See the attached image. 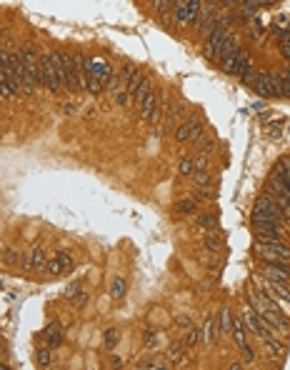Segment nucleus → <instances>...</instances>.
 <instances>
[{
  "mask_svg": "<svg viewBox=\"0 0 290 370\" xmlns=\"http://www.w3.org/2000/svg\"><path fill=\"white\" fill-rule=\"evenodd\" d=\"M250 305L253 310L258 313L268 325H270L275 333H285L288 330V320L283 318V313L275 308V303H273V298H268L265 293H253L250 295Z\"/></svg>",
  "mask_w": 290,
  "mask_h": 370,
  "instance_id": "1",
  "label": "nucleus"
},
{
  "mask_svg": "<svg viewBox=\"0 0 290 370\" xmlns=\"http://www.w3.org/2000/svg\"><path fill=\"white\" fill-rule=\"evenodd\" d=\"M255 255L258 258H263L265 263H270V265H278V263H290V248L283 243V240H278V243H258L255 245Z\"/></svg>",
  "mask_w": 290,
  "mask_h": 370,
  "instance_id": "2",
  "label": "nucleus"
},
{
  "mask_svg": "<svg viewBox=\"0 0 290 370\" xmlns=\"http://www.w3.org/2000/svg\"><path fill=\"white\" fill-rule=\"evenodd\" d=\"M40 85L48 88L50 93H60L63 90V83H60L58 73H55V65L50 60V53H43L40 55Z\"/></svg>",
  "mask_w": 290,
  "mask_h": 370,
  "instance_id": "3",
  "label": "nucleus"
},
{
  "mask_svg": "<svg viewBox=\"0 0 290 370\" xmlns=\"http://www.w3.org/2000/svg\"><path fill=\"white\" fill-rule=\"evenodd\" d=\"M283 220H285V218L270 213V210H265V208H260V205H255V210H253V225H255V230H263V228H280Z\"/></svg>",
  "mask_w": 290,
  "mask_h": 370,
  "instance_id": "4",
  "label": "nucleus"
},
{
  "mask_svg": "<svg viewBox=\"0 0 290 370\" xmlns=\"http://www.w3.org/2000/svg\"><path fill=\"white\" fill-rule=\"evenodd\" d=\"M255 283H258L260 293H265L268 298H275V300L285 303L290 308V290L285 288V283H273V280H255Z\"/></svg>",
  "mask_w": 290,
  "mask_h": 370,
  "instance_id": "5",
  "label": "nucleus"
},
{
  "mask_svg": "<svg viewBox=\"0 0 290 370\" xmlns=\"http://www.w3.org/2000/svg\"><path fill=\"white\" fill-rule=\"evenodd\" d=\"M140 118L145 123H158L160 120V100H158L155 93H150V95H145L140 100Z\"/></svg>",
  "mask_w": 290,
  "mask_h": 370,
  "instance_id": "6",
  "label": "nucleus"
},
{
  "mask_svg": "<svg viewBox=\"0 0 290 370\" xmlns=\"http://www.w3.org/2000/svg\"><path fill=\"white\" fill-rule=\"evenodd\" d=\"M263 275L268 278V280H273V283H288L290 280V265L288 263H278V265H265L263 268Z\"/></svg>",
  "mask_w": 290,
  "mask_h": 370,
  "instance_id": "7",
  "label": "nucleus"
},
{
  "mask_svg": "<svg viewBox=\"0 0 290 370\" xmlns=\"http://www.w3.org/2000/svg\"><path fill=\"white\" fill-rule=\"evenodd\" d=\"M70 268H73V260H70V255H65V253H58L53 260L45 263V270L50 275H60V273H65V270H70Z\"/></svg>",
  "mask_w": 290,
  "mask_h": 370,
  "instance_id": "8",
  "label": "nucleus"
},
{
  "mask_svg": "<svg viewBox=\"0 0 290 370\" xmlns=\"http://www.w3.org/2000/svg\"><path fill=\"white\" fill-rule=\"evenodd\" d=\"M198 133H203V128H200V123L198 120H193V123H183V125H178L175 128V140L178 143H185V140H193Z\"/></svg>",
  "mask_w": 290,
  "mask_h": 370,
  "instance_id": "9",
  "label": "nucleus"
},
{
  "mask_svg": "<svg viewBox=\"0 0 290 370\" xmlns=\"http://www.w3.org/2000/svg\"><path fill=\"white\" fill-rule=\"evenodd\" d=\"M90 73L93 75H98V78H103L105 83L110 80V75H113V68H110V63L103 58H90ZM108 88V85H105Z\"/></svg>",
  "mask_w": 290,
  "mask_h": 370,
  "instance_id": "10",
  "label": "nucleus"
},
{
  "mask_svg": "<svg viewBox=\"0 0 290 370\" xmlns=\"http://www.w3.org/2000/svg\"><path fill=\"white\" fill-rule=\"evenodd\" d=\"M255 205H260V208H265V210H270V213L280 215V218H285V205H283L280 200H275L273 195H260Z\"/></svg>",
  "mask_w": 290,
  "mask_h": 370,
  "instance_id": "11",
  "label": "nucleus"
},
{
  "mask_svg": "<svg viewBox=\"0 0 290 370\" xmlns=\"http://www.w3.org/2000/svg\"><path fill=\"white\" fill-rule=\"evenodd\" d=\"M153 8L158 13V18L163 20L165 25H170V13L175 8V0H153Z\"/></svg>",
  "mask_w": 290,
  "mask_h": 370,
  "instance_id": "12",
  "label": "nucleus"
},
{
  "mask_svg": "<svg viewBox=\"0 0 290 370\" xmlns=\"http://www.w3.org/2000/svg\"><path fill=\"white\" fill-rule=\"evenodd\" d=\"M215 325H218V335H228V333H233V315H230L228 308H223V310L218 313Z\"/></svg>",
  "mask_w": 290,
  "mask_h": 370,
  "instance_id": "13",
  "label": "nucleus"
},
{
  "mask_svg": "<svg viewBox=\"0 0 290 370\" xmlns=\"http://www.w3.org/2000/svg\"><path fill=\"white\" fill-rule=\"evenodd\" d=\"M233 340H235V345H238L240 350L248 348V333H245L243 320H233Z\"/></svg>",
  "mask_w": 290,
  "mask_h": 370,
  "instance_id": "14",
  "label": "nucleus"
},
{
  "mask_svg": "<svg viewBox=\"0 0 290 370\" xmlns=\"http://www.w3.org/2000/svg\"><path fill=\"white\" fill-rule=\"evenodd\" d=\"M105 85H108V83H105L103 78H98V75H93V73L83 80V88H85L88 93H93V95H100V93L105 90Z\"/></svg>",
  "mask_w": 290,
  "mask_h": 370,
  "instance_id": "15",
  "label": "nucleus"
},
{
  "mask_svg": "<svg viewBox=\"0 0 290 370\" xmlns=\"http://www.w3.org/2000/svg\"><path fill=\"white\" fill-rule=\"evenodd\" d=\"M45 263H48V260H45V253H43L40 248H35L33 253L25 258V268H28V270H40V268H45Z\"/></svg>",
  "mask_w": 290,
  "mask_h": 370,
  "instance_id": "16",
  "label": "nucleus"
},
{
  "mask_svg": "<svg viewBox=\"0 0 290 370\" xmlns=\"http://www.w3.org/2000/svg\"><path fill=\"white\" fill-rule=\"evenodd\" d=\"M200 338H203L208 345L218 340V325H215L213 318H205V323H203V328H200Z\"/></svg>",
  "mask_w": 290,
  "mask_h": 370,
  "instance_id": "17",
  "label": "nucleus"
},
{
  "mask_svg": "<svg viewBox=\"0 0 290 370\" xmlns=\"http://www.w3.org/2000/svg\"><path fill=\"white\" fill-rule=\"evenodd\" d=\"M45 343H48V348H58L60 343H63V335H60L58 323H50V325L45 328Z\"/></svg>",
  "mask_w": 290,
  "mask_h": 370,
  "instance_id": "18",
  "label": "nucleus"
},
{
  "mask_svg": "<svg viewBox=\"0 0 290 370\" xmlns=\"http://www.w3.org/2000/svg\"><path fill=\"white\" fill-rule=\"evenodd\" d=\"M250 85L255 88V93H258V95H273L270 78H268V75H255Z\"/></svg>",
  "mask_w": 290,
  "mask_h": 370,
  "instance_id": "19",
  "label": "nucleus"
},
{
  "mask_svg": "<svg viewBox=\"0 0 290 370\" xmlns=\"http://www.w3.org/2000/svg\"><path fill=\"white\" fill-rule=\"evenodd\" d=\"M150 93H153V85H150V80H148L145 75H143V78H140V83H138L136 93H133V98H136L138 103H140L143 98H145V95H150Z\"/></svg>",
  "mask_w": 290,
  "mask_h": 370,
  "instance_id": "20",
  "label": "nucleus"
},
{
  "mask_svg": "<svg viewBox=\"0 0 290 370\" xmlns=\"http://www.w3.org/2000/svg\"><path fill=\"white\" fill-rule=\"evenodd\" d=\"M178 173L183 178L193 176L195 173V158H180V165H178Z\"/></svg>",
  "mask_w": 290,
  "mask_h": 370,
  "instance_id": "21",
  "label": "nucleus"
},
{
  "mask_svg": "<svg viewBox=\"0 0 290 370\" xmlns=\"http://www.w3.org/2000/svg\"><path fill=\"white\" fill-rule=\"evenodd\" d=\"M198 225H200V228H205V230H213L215 225H218V215H215V213L198 215Z\"/></svg>",
  "mask_w": 290,
  "mask_h": 370,
  "instance_id": "22",
  "label": "nucleus"
},
{
  "mask_svg": "<svg viewBox=\"0 0 290 370\" xmlns=\"http://www.w3.org/2000/svg\"><path fill=\"white\" fill-rule=\"evenodd\" d=\"M190 143H193V145H195V148H198V150H203V153L213 148V140H210V138H205V135H203V133H198V135H195L193 140H190Z\"/></svg>",
  "mask_w": 290,
  "mask_h": 370,
  "instance_id": "23",
  "label": "nucleus"
},
{
  "mask_svg": "<svg viewBox=\"0 0 290 370\" xmlns=\"http://www.w3.org/2000/svg\"><path fill=\"white\" fill-rule=\"evenodd\" d=\"M138 73H140V70H138L136 65H130V63H128V65H123V68H120V80L128 85V80H133Z\"/></svg>",
  "mask_w": 290,
  "mask_h": 370,
  "instance_id": "24",
  "label": "nucleus"
},
{
  "mask_svg": "<svg viewBox=\"0 0 290 370\" xmlns=\"http://www.w3.org/2000/svg\"><path fill=\"white\" fill-rule=\"evenodd\" d=\"M195 210V200H180L175 205V215H188Z\"/></svg>",
  "mask_w": 290,
  "mask_h": 370,
  "instance_id": "25",
  "label": "nucleus"
},
{
  "mask_svg": "<svg viewBox=\"0 0 290 370\" xmlns=\"http://www.w3.org/2000/svg\"><path fill=\"white\" fill-rule=\"evenodd\" d=\"M200 343V330H195V328H188V335H185V340H183V345L185 348H193Z\"/></svg>",
  "mask_w": 290,
  "mask_h": 370,
  "instance_id": "26",
  "label": "nucleus"
},
{
  "mask_svg": "<svg viewBox=\"0 0 290 370\" xmlns=\"http://www.w3.org/2000/svg\"><path fill=\"white\" fill-rule=\"evenodd\" d=\"M193 176H195V185H198V188H205V190L210 188V176H208L205 170H195Z\"/></svg>",
  "mask_w": 290,
  "mask_h": 370,
  "instance_id": "27",
  "label": "nucleus"
},
{
  "mask_svg": "<svg viewBox=\"0 0 290 370\" xmlns=\"http://www.w3.org/2000/svg\"><path fill=\"white\" fill-rule=\"evenodd\" d=\"M110 295H113V298H123V295H125V280H123V278H115V280H113V288H110Z\"/></svg>",
  "mask_w": 290,
  "mask_h": 370,
  "instance_id": "28",
  "label": "nucleus"
},
{
  "mask_svg": "<svg viewBox=\"0 0 290 370\" xmlns=\"http://www.w3.org/2000/svg\"><path fill=\"white\" fill-rule=\"evenodd\" d=\"M205 248L213 250V253H218V250H220V238H218L215 233H208L205 235Z\"/></svg>",
  "mask_w": 290,
  "mask_h": 370,
  "instance_id": "29",
  "label": "nucleus"
},
{
  "mask_svg": "<svg viewBox=\"0 0 290 370\" xmlns=\"http://www.w3.org/2000/svg\"><path fill=\"white\" fill-rule=\"evenodd\" d=\"M170 360H175V363H183V360H185V345H183V348H180V345L170 348Z\"/></svg>",
  "mask_w": 290,
  "mask_h": 370,
  "instance_id": "30",
  "label": "nucleus"
},
{
  "mask_svg": "<svg viewBox=\"0 0 290 370\" xmlns=\"http://www.w3.org/2000/svg\"><path fill=\"white\" fill-rule=\"evenodd\" d=\"M35 360H38V365H50V350L48 348H40L35 353Z\"/></svg>",
  "mask_w": 290,
  "mask_h": 370,
  "instance_id": "31",
  "label": "nucleus"
},
{
  "mask_svg": "<svg viewBox=\"0 0 290 370\" xmlns=\"http://www.w3.org/2000/svg\"><path fill=\"white\" fill-rule=\"evenodd\" d=\"M70 303L75 305V308H83L85 303H88V293H83V290H78L73 298H70Z\"/></svg>",
  "mask_w": 290,
  "mask_h": 370,
  "instance_id": "32",
  "label": "nucleus"
},
{
  "mask_svg": "<svg viewBox=\"0 0 290 370\" xmlns=\"http://www.w3.org/2000/svg\"><path fill=\"white\" fill-rule=\"evenodd\" d=\"M185 5H188L190 15L198 20V13H200V8H203V0H185Z\"/></svg>",
  "mask_w": 290,
  "mask_h": 370,
  "instance_id": "33",
  "label": "nucleus"
},
{
  "mask_svg": "<svg viewBox=\"0 0 290 370\" xmlns=\"http://www.w3.org/2000/svg\"><path fill=\"white\" fill-rule=\"evenodd\" d=\"M115 343H118V330L115 328H110V330L105 333V348L110 350V348H115Z\"/></svg>",
  "mask_w": 290,
  "mask_h": 370,
  "instance_id": "34",
  "label": "nucleus"
},
{
  "mask_svg": "<svg viewBox=\"0 0 290 370\" xmlns=\"http://www.w3.org/2000/svg\"><path fill=\"white\" fill-rule=\"evenodd\" d=\"M130 98H133V95H130V93H128V88H125V90H120V93L115 95V103H118V105H128V103H130Z\"/></svg>",
  "mask_w": 290,
  "mask_h": 370,
  "instance_id": "35",
  "label": "nucleus"
},
{
  "mask_svg": "<svg viewBox=\"0 0 290 370\" xmlns=\"http://www.w3.org/2000/svg\"><path fill=\"white\" fill-rule=\"evenodd\" d=\"M143 368H168V363L165 360H148V363H143Z\"/></svg>",
  "mask_w": 290,
  "mask_h": 370,
  "instance_id": "36",
  "label": "nucleus"
},
{
  "mask_svg": "<svg viewBox=\"0 0 290 370\" xmlns=\"http://www.w3.org/2000/svg\"><path fill=\"white\" fill-rule=\"evenodd\" d=\"M280 53H283V55H285V58L290 60V40H280Z\"/></svg>",
  "mask_w": 290,
  "mask_h": 370,
  "instance_id": "37",
  "label": "nucleus"
},
{
  "mask_svg": "<svg viewBox=\"0 0 290 370\" xmlns=\"http://www.w3.org/2000/svg\"><path fill=\"white\" fill-rule=\"evenodd\" d=\"M3 260H5V263H15V250H13V248H8V250L3 253Z\"/></svg>",
  "mask_w": 290,
  "mask_h": 370,
  "instance_id": "38",
  "label": "nucleus"
},
{
  "mask_svg": "<svg viewBox=\"0 0 290 370\" xmlns=\"http://www.w3.org/2000/svg\"><path fill=\"white\" fill-rule=\"evenodd\" d=\"M78 290H80V288H78V283H73V285H68V290H65V298L70 300V298H73V295H75Z\"/></svg>",
  "mask_w": 290,
  "mask_h": 370,
  "instance_id": "39",
  "label": "nucleus"
},
{
  "mask_svg": "<svg viewBox=\"0 0 290 370\" xmlns=\"http://www.w3.org/2000/svg\"><path fill=\"white\" fill-rule=\"evenodd\" d=\"M243 355H245V363H253L255 360V355H253V348L248 345V348H243Z\"/></svg>",
  "mask_w": 290,
  "mask_h": 370,
  "instance_id": "40",
  "label": "nucleus"
},
{
  "mask_svg": "<svg viewBox=\"0 0 290 370\" xmlns=\"http://www.w3.org/2000/svg\"><path fill=\"white\" fill-rule=\"evenodd\" d=\"M175 323H178L180 328H190V318H178Z\"/></svg>",
  "mask_w": 290,
  "mask_h": 370,
  "instance_id": "41",
  "label": "nucleus"
},
{
  "mask_svg": "<svg viewBox=\"0 0 290 370\" xmlns=\"http://www.w3.org/2000/svg\"><path fill=\"white\" fill-rule=\"evenodd\" d=\"M110 365H113V368H120L123 363H120V358H118V355H113V358H110Z\"/></svg>",
  "mask_w": 290,
  "mask_h": 370,
  "instance_id": "42",
  "label": "nucleus"
},
{
  "mask_svg": "<svg viewBox=\"0 0 290 370\" xmlns=\"http://www.w3.org/2000/svg\"><path fill=\"white\" fill-rule=\"evenodd\" d=\"M285 40H290V25H288V33H285Z\"/></svg>",
  "mask_w": 290,
  "mask_h": 370,
  "instance_id": "43",
  "label": "nucleus"
},
{
  "mask_svg": "<svg viewBox=\"0 0 290 370\" xmlns=\"http://www.w3.org/2000/svg\"><path fill=\"white\" fill-rule=\"evenodd\" d=\"M145 3H153V0H145Z\"/></svg>",
  "mask_w": 290,
  "mask_h": 370,
  "instance_id": "44",
  "label": "nucleus"
},
{
  "mask_svg": "<svg viewBox=\"0 0 290 370\" xmlns=\"http://www.w3.org/2000/svg\"><path fill=\"white\" fill-rule=\"evenodd\" d=\"M0 353H3V348H0Z\"/></svg>",
  "mask_w": 290,
  "mask_h": 370,
  "instance_id": "45",
  "label": "nucleus"
}]
</instances>
